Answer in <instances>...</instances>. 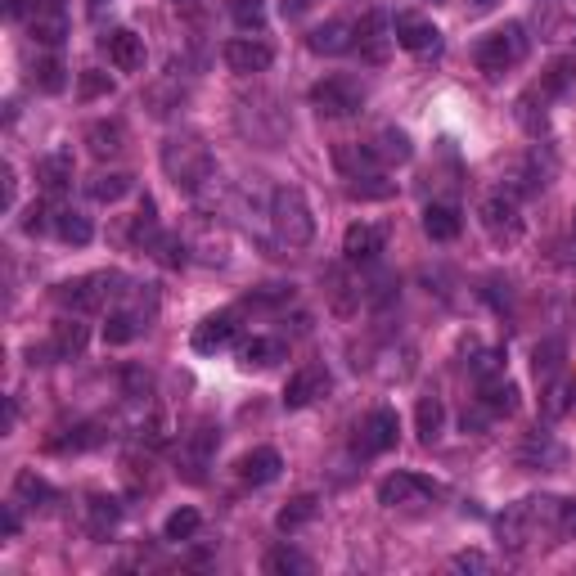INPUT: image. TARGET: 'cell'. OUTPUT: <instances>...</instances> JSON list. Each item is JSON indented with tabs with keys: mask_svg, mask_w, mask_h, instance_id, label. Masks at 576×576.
<instances>
[{
	"mask_svg": "<svg viewBox=\"0 0 576 576\" xmlns=\"http://www.w3.org/2000/svg\"><path fill=\"white\" fill-rule=\"evenodd\" d=\"M0 527H5V536H18V513L5 509V513H0Z\"/></svg>",
	"mask_w": 576,
	"mask_h": 576,
	"instance_id": "49",
	"label": "cell"
},
{
	"mask_svg": "<svg viewBox=\"0 0 576 576\" xmlns=\"http://www.w3.org/2000/svg\"><path fill=\"white\" fill-rule=\"evenodd\" d=\"M563 356H567V347L558 338H545V342H536V351H531V369H536V378L540 383H549V378L563 369Z\"/></svg>",
	"mask_w": 576,
	"mask_h": 576,
	"instance_id": "30",
	"label": "cell"
},
{
	"mask_svg": "<svg viewBox=\"0 0 576 576\" xmlns=\"http://www.w3.org/2000/svg\"><path fill=\"white\" fill-rule=\"evenodd\" d=\"M41 9H63V0H36Z\"/></svg>",
	"mask_w": 576,
	"mask_h": 576,
	"instance_id": "53",
	"label": "cell"
},
{
	"mask_svg": "<svg viewBox=\"0 0 576 576\" xmlns=\"http://www.w3.org/2000/svg\"><path fill=\"white\" fill-rule=\"evenodd\" d=\"M122 140H126L122 122H90V126H86V149L95 153L99 162H104V158H117V153H122Z\"/></svg>",
	"mask_w": 576,
	"mask_h": 576,
	"instance_id": "20",
	"label": "cell"
},
{
	"mask_svg": "<svg viewBox=\"0 0 576 576\" xmlns=\"http://www.w3.org/2000/svg\"><path fill=\"white\" fill-rule=\"evenodd\" d=\"M441 495L437 482H428V477L419 473H392L378 482V504H387V509H414V504H432Z\"/></svg>",
	"mask_w": 576,
	"mask_h": 576,
	"instance_id": "8",
	"label": "cell"
},
{
	"mask_svg": "<svg viewBox=\"0 0 576 576\" xmlns=\"http://www.w3.org/2000/svg\"><path fill=\"white\" fill-rule=\"evenodd\" d=\"M477 221H482L486 239L495 243V248H513V243H522V212H518V198L513 194H491L482 198V207H477Z\"/></svg>",
	"mask_w": 576,
	"mask_h": 576,
	"instance_id": "5",
	"label": "cell"
},
{
	"mask_svg": "<svg viewBox=\"0 0 576 576\" xmlns=\"http://www.w3.org/2000/svg\"><path fill=\"white\" fill-rule=\"evenodd\" d=\"M266 572H275V576H306V572H311V558L297 554V549H288V545H279V549H270V554H266Z\"/></svg>",
	"mask_w": 576,
	"mask_h": 576,
	"instance_id": "34",
	"label": "cell"
},
{
	"mask_svg": "<svg viewBox=\"0 0 576 576\" xmlns=\"http://www.w3.org/2000/svg\"><path fill=\"white\" fill-rule=\"evenodd\" d=\"M36 180H41L45 189H68L72 185V153L59 149V153H45L41 162H36Z\"/></svg>",
	"mask_w": 576,
	"mask_h": 576,
	"instance_id": "23",
	"label": "cell"
},
{
	"mask_svg": "<svg viewBox=\"0 0 576 576\" xmlns=\"http://www.w3.org/2000/svg\"><path fill=\"white\" fill-rule=\"evenodd\" d=\"M545 459H549V464H558V459H563V450H558L554 441L545 437V432H531L527 446L518 450V464H522V468H540Z\"/></svg>",
	"mask_w": 576,
	"mask_h": 576,
	"instance_id": "33",
	"label": "cell"
},
{
	"mask_svg": "<svg viewBox=\"0 0 576 576\" xmlns=\"http://www.w3.org/2000/svg\"><path fill=\"white\" fill-rule=\"evenodd\" d=\"M468 9H473V14H486V9H495V0H468Z\"/></svg>",
	"mask_w": 576,
	"mask_h": 576,
	"instance_id": "51",
	"label": "cell"
},
{
	"mask_svg": "<svg viewBox=\"0 0 576 576\" xmlns=\"http://www.w3.org/2000/svg\"><path fill=\"white\" fill-rule=\"evenodd\" d=\"M311 104H315V113H324V117H351L365 104V90L351 77H324L311 86Z\"/></svg>",
	"mask_w": 576,
	"mask_h": 576,
	"instance_id": "7",
	"label": "cell"
},
{
	"mask_svg": "<svg viewBox=\"0 0 576 576\" xmlns=\"http://www.w3.org/2000/svg\"><path fill=\"white\" fill-rule=\"evenodd\" d=\"M423 230H428V239L450 243L459 234V212L450 203H428L423 207Z\"/></svg>",
	"mask_w": 576,
	"mask_h": 576,
	"instance_id": "24",
	"label": "cell"
},
{
	"mask_svg": "<svg viewBox=\"0 0 576 576\" xmlns=\"http://www.w3.org/2000/svg\"><path fill=\"white\" fill-rule=\"evenodd\" d=\"M374 153L383 162H410V135L405 131H396V126H387V131H378V144H374Z\"/></svg>",
	"mask_w": 576,
	"mask_h": 576,
	"instance_id": "37",
	"label": "cell"
},
{
	"mask_svg": "<svg viewBox=\"0 0 576 576\" xmlns=\"http://www.w3.org/2000/svg\"><path fill=\"white\" fill-rule=\"evenodd\" d=\"M473 59L486 77H504L509 68H518V63L527 59V27L504 23V27H495V32H486L482 41H477Z\"/></svg>",
	"mask_w": 576,
	"mask_h": 576,
	"instance_id": "4",
	"label": "cell"
},
{
	"mask_svg": "<svg viewBox=\"0 0 576 576\" xmlns=\"http://www.w3.org/2000/svg\"><path fill=\"white\" fill-rule=\"evenodd\" d=\"M54 234H59L63 243H72V248H86V243L95 239V225H90V216L63 207V212H54Z\"/></svg>",
	"mask_w": 576,
	"mask_h": 576,
	"instance_id": "25",
	"label": "cell"
},
{
	"mask_svg": "<svg viewBox=\"0 0 576 576\" xmlns=\"http://www.w3.org/2000/svg\"><path fill=\"white\" fill-rule=\"evenodd\" d=\"M500 351H482V356H477L473 360V369H477V378H495V374H500Z\"/></svg>",
	"mask_w": 576,
	"mask_h": 576,
	"instance_id": "46",
	"label": "cell"
},
{
	"mask_svg": "<svg viewBox=\"0 0 576 576\" xmlns=\"http://www.w3.org/2000/svg\"><path fill=\"white\" fill-rule=\"evenodd\" d=\"M50 225H54V216L45 212V203H32V207H27V216H23V230H27V234H45Z\"/></svg>",
	"mask_w": 576,
	"mask_h": 576,
	"instance_id": "44",
	"label": "cell"
},
{
	"mask_svg": "<svg viewBox=\"0 0 576 576\" xmlns=\"http://www.w3.org/2000/svg\"><path fill=\"white\" fill-rule=\"evenodd\" d=\"M455 567H459V572H486L491 558H486V554H455Z\"/></svg>",
	"mask_w": 576,
	"mask_h": 576,
	"instance_id": "47",
	"label": "cell"
},
{
	"mask_svg": "<svg viewBox=\"0 0 576 576\" xmlns=\"http://www.w3.org/2000/svg\"><path fill=\"white\" fill-rule=\"evenodd\" d=\"M234 333H239V320H234V311H221V315H207L203 324L194 329V351H221L234 342Z\"/></svg>",
	"mask_w": 576,
	"mask_h": 576,
	"instance_id": "17",
	"label": "cell"
},
{
	"mask_svg": "<svg viewBox=\"0 0 576 576\" xmlns=\"http://www.w3.org/2000/svg\"><path fill=\"white\" fill-rule=\"evenodd\" d=\"M131 189H135L131 171H104V176L90 180V198H95V203H117V198H126Z\"/></svg>",
	"mask_w": 576,
	"mask_h": 576,
	"instance_id": "29",
	"label": "cell"
},
{
	"mask_svg": "<svg viewBox=\"0 0 576 576\" xmlns=\"http://www.w3.org/2000/svg\"><path fill=\"white\" fill-rule=\"evenodd\" d=\"M131 243H144V248L158 243V212H153L149 198L140 203V212H135V221H131Z\"/></svg>",
	"mask_w": 576,
	"mask_h": 576,
	"instance_id": "38",
	"label": "cell"
},
{
	"mask_svg": "<svg viewBox=\"0 0 576 576\" xmlns=\"http://www.w3.org/2000/svg\"><path fill=\"white\" fill-rule=\"evenodd\" d=\"M86 5H90V9H99V5H104V0H86Z\"/></svg>",
	"mask_w": 576,
	"mask_h": 576,
	"instance_id": "54",
	"label": "cell"
},
{
	"mask_svg": "<svg viewBox=\"0 0 576 576\" xmlns=\"http://www.w3.org/2000/svg\"><path fill=\"white\" fill-rule=\"evenodd\" d=\"M225 63H230V72L248 77V72H266L275 63V50L257 36H234V41H225Z\"/></svg>",
	"mask_w": 576,
	"mask_h": 576,
	"instance_id": "10",
	"label": "cell"
},
{
	"mask_svg": "<svg viewBox=\"0 0 576 576\" xmlns=\"http://www.w3.org/2000/svg\"><path fill=\"white\" fill-rule=\"evenodd\" d=\"M32 81L45 90V95H59V90L68 86V77H63V63H59V59H41V63H36V68H32Z\"/></svg>",
	"mask_w": 576,
	"mask_h": 576,
	"instance_id": "40",
	"label": "cell"
},
{
	"mask_svg": "<svg viewBox=\"0 0 576 576\" xmlns=\"http://www.w3.org/2000/svg\"><path fill=\"white\" fill-rule=\"evenodd\" d=\"M198 527H203L198 509H176V513L167 518V527H162V536H167V540H189Z\"/></svg>",
	"mask_w": 576,
	"mask_h": 576,
	"instance_id": "41",
	"label": "cell"
},
{
	"mask_svg": "<svg viewBox=\"0 0 576 576\" xmlns=\"http://www.w3.org/2000/svg\"><path fill=\"white\" fill-rule=\"evenodd\" d=\"M572 81H576V59H572V54H558V59L549 63L545 72H540L536 95H540V99H558L567 86H572Z\"/></svg>",
	"mask_w": 576,
	"mask_h": 576,
	"instance_id": "22",
	"label": "cell"
},
{
	"mask_svg": "<svg viewBox=\"0 0 576 576\" xmlns=\"http://www.w3.org/2000/svg\"><path fill=\"white\" fill-rule=\"evenodd\" d=\"M230 14L239 27H248V32H257L261 23H266V5L261 0H230Z\"/></svg>",
	"mask_w": 576,
	"mask_h": 576,
	"instance_id": "42",
	"label": "cell"
},
{
	"mask_svg": "<svg viewBox=\"0 0 576 576\" xmlns=\"http://www.w3.org/2000/svg\"><path fill=\"white\" fill-rule=\"evenodd\" d=\"M572 234H576V221H572Z\"/></svg>",
	"mask_w": 576,
	"mask_h": 576,
	"instance_id": "55",
	"label": "cell"
},
{
	"mask_svg": "<svg viewBox=\"0 0 576 576\" xmlns=\"http://www.w3.org/2000/svg\"><path fill=\"white\" fill-rule=\"evenodd\" d=\"M5 14L18 18V14H23V0H5Z\"/></svg>",
	"mask_w": 576,
	"mask_h": 576,
	"instance_id": "52",
	"label": "cell"
},
{
	"mask_svg": "<svg viewBox=\"0 0 576 576\" xmlns=\"http://www.w3.org/2000/svg\"><path fill=\"white\" fill-rule=\"evenodd\" d=\"M270 225H275V239L284 248H306L315 239V216H311V203L297 185H279L270 194Z\"/></svg>",
	"mask_w": 576,
	"mask_h": 576,
	"instance_id": "3",
	"label": "cell"
},
{
	"mask_svg": "<svg viewBox=\"0 0 576 576\" xmlns=\"http://www.w3.org/2000/svg\"><path fill=\"white\" fill-rule=\"evenodd\" d=\"M144 324H149V315H144V311H113V315H108V324H104V342H108V347H126Z\"/></svg>",
	"mask_w": 576,
	"mask_h": 576,
	"instance_id": "26",
	"label": "cell"
},
{
	"mask_svg": "<svg viewBox=\"0 0 576 576\" xmlns=\"http://www.w3.org/2000/svg\"><path fill=\"white\" fill-rule=\"evenodd\" d=\"M14 491L23 495V500H32V504H50L54 500V486L45 482V477H36L32 468H23V473L14 477Z\"/></svg>",
	"mask_w": 576,
	"mask_h": 576,
	"instance_id": "39",
	"label": "cell"
},
{
	"mask_svg": "<svg viewBox=\"0 0 576 576\" xmlns=\"http://www.w3.org/2000/svg\"><path fill=\"white\" fill-rule=\"evenodd\" d=\"M482 405L491 414H513L518 410V387L509 383V378H482Z\"/></svg>",
	"mask_w": 576,
	"mask_h": 576,
	"instance_id": "27",
	"label": "cell"
},
{
	"mask_svg": "<svg viewBox=\"0 0 576 576\" xmlns=\"http://www.w3.org/2000/svg\"><path fill=\"white\" fill-rule=\"evenodd\" d=\"M315 509H320V500L315 495H293V500L279 509V518H275V527L279 531H297V527H306V522L315 518Z\"/></svg>",
	"mask_w": 576,
	"mask_h": 576,
	"instance_id": "32",
	"label": "cell"
},
{
	"mask_svg": "<svg viewBox=\"0 0 576 576\" xmlns=\"http://www.w3.org/2000/svg\"><path fill=\"white\" fill-rule=\"evenodd\" d=\"M396 432H401L396 414H392V410H374L365 423H360L356 450H360V455H383V450H392V446H396Z\"/></svg>",
	"mask_w": 576,
	"mask_h": 576,
	"instance_id": "12",
	"label": "cell"
},
{
	"mask_svg": "<svg viewBox=\"0 0 576 576\" xmlns=\"http://www.w3.org/2000/svg\"><path fill=\"white\" fill-rule=\"evenodd\" d=\"M27 32H32V41H41V45H50V50H54V45H63V36H68V18H63V9H41V5H36Z\"/></svg>",
	"mask_w": 576,
	"mask_h": 576,
	"instance_id": "21",
	"label": "cell"
},
{
	"mask_svg": "<svg viewBox=\"0 0 576 576\" xmlns=\"http://www.w3.org/2000/svg\"><path fill=\"white\" fill-rule=\"evenodd\" d=\"M392 23H387L383 14H365L356 23V41H351V50H360V59L365 63H383L387 50H392Z\"/></svg>",
	"mask_w": 576,
	"mask_h": 576,
	"instance_id": "9",
	"label": "cell"
},
{
	"mask_svg": "<svg viewBox=\"0 0 576 576\" xmlns=\"http://www.w3.org/2000/svg\"><path fill=\"white\" fill-rule=\"evenodd\" d=\"M333 162H338V171H342L347 180L374 176V171L383 167V158H378L374 149H360V144H338V149H333Z\"/></svg>",
	"mask_w": 576,
	"mask_h": 576,
	"instance_id": "19",
	"label": "cell"
},
{
	"mask_svg": "<svg viewBox=\"0 0 576 576\" xmlns=\"http://www.w3.org/2000/svg\"><path fill=\"white\" fill-rule=\"evenodd\" d=\"M153 248H158L162 266H185V243H180L176 234H158V243H153Z\"/></svg>",
	"mask_w": 576,
	"mask_h": 576,
	"instance_id": "43",
	"label": "cell"
},
{
	"mask_svg": "<svg viewBox=\"0 0 576 576\" xmlns=\"http://www.w3.org/2000/svg\"><path fill=\"white\" fill-rule=\"evenodd\" d=\"M104 54H108V63H113L117 72H140L144 68V41L135 32H126V27H117V32L104 36Z\"/></svg>",
	"mask_w": 576,
	"mask_h": 576,
	"instance_id": "15",
	"label": "cell"
},
{
	"mask_svg": "<svg viewBox=\"0 0 576 576\" xmlns=\"http://www.w3.org/2000/svg\"><path fill=\"white\" fill-rule=\"evenodd\" d=\"M113 284H122V275H117V270H99V275H77V279H68V284H59L54 297H59L72 315H90L117 293Z\"/></svg>",
	"mask_w": 576,
	"mask_h": 576,
	"instance_id": "6",
	"label": "cell"
},
{
	"mask_svg": "<svg viewBox=\"0 0 576 576\" xmlns=\"http://www.w3.org/2000/svg\"><path fill=\"white\" fill-rule=\"evenodd\" d=\"M14 189H18V180H14V167H5V207H14Z\"/></svg>",
	"mask_w": 576,
	"mask_h": 576,
	"instance_id": "50",
	"label": "cell"
},
{
	"mask_svg": "<svg viewBox=\"0 0 576 576\" xmlns=\"http://www.w3.org/2000/svg\"><path fill=\"white\" fill-rule=\"evenodd\" d=\"M441 419H446V410H441L437 396H419V405H414V428H419V441H437L441 437Z\"/></svg>",
	"mask_w": 576,
	"mask_h": 576,
	"instance_id": "31",
	"label": "cell"
},
{
	"mask_svg": "<svg viewBox=\"0 0 576 576\" xmlns=\"http://www.w3.org/2000/svg\"><path fill=\"white\" fill-rule=\"evenodd\" d=\"M329 369L324 365H306V369H297L293 378H288V387H284V405L288 410H302V405H311V401H320L324 392H329Z\"/></svg>",
	"mask_w": 576,
	"mask_h": 576,
	"instance_id": "11",
	"label": "cell"
},
{
	"mask_svg": "<svg viewBox=\"0 0 576 576\" xmlns=\"http://www.w3.org/2000/svg\"><path fill=\"white\" fill-rule=\"evenodd\" d=\"M86 347V324L72 315V320H59L54 324V342L45 347V356H77Z\"/></svg>",
	"mask_w": 576,
	"mask_h": 576,
	"instance_id": "28",
	"label": "cell"
},
{
	"mask_svg": "<svg viewBox=\"0 0 576 576\" xmlns=\"http://www.w3.org/2000/svg\"><path fill=\"white\" fill-rule=\"evenodd\" d=\"M104 90H113V81H108L104 72H95V68H86V72H81V95H86V99L104 95Z\"/></svg>",
	"mask_w": 576,
	"mask_h": 576,
	"instance_id": "45",
	"label": "cell"
},
{
	"mask_svg": "<svg viewBox=\"0 0 576 576\" xmlns=\"http://www.w3.org/2000/svg\"><path fill=\"white\" fill-rule=\"evenodd\" d=\"M243 365H257V369H266V365H275V360H284V342L279 338H252V342H243Z\"/></svg>",
	"mask_w": 576,
	"mask_h": 576,
	"instance_id": "35",
	"label": "cell"
},
{
	"mask_svg": "<svg viewBox=\"0 0 576 576\" xmlns=\"http://www.w3.org/2000/svg\"><path fill=\"white\" fill-rule=\"evenodd\" d=\"M567 396H572V392H567V383H554V387H549L545 410H549V414H563V410H567Z\"/></svg>",
	"mask_w": 576,
	"mask_h": 576,
	"instance_id": "48",
	"label": "cell"
},
{
	"mask_svg": "<svg viewBox=\"0 0 576 576\" xmlns=\"http://www.w3.org/2000/svg\"><path fill=\"white\" fill-rule=\"evenodd\" d=\"M117 518H122V504H117L113 495H90V531H95V536L113 531Z\"/></svg>",
	"mask_w": 576,
	"mask_h": 576,
	"instance_id": "36",
	"label": "cell"
},
{
	"mask_svg": "<svg viewBox=\"0 0 576 576\" xmlns=\"http://www.w3.org/2000/svg\"><path fill=\"white\" fill-rule=\"evenodd\" d=\"M563 500L554 495H527V500L509 504V509L495 518V536L509 554H522L527 545H536L540 536H558V522H563Z\"/></svg>",
	"mask_w": 576,
	"mask_h": 576,
	"instance_id": "1",
	"label": "cell"
},
{
	"mask_svg": "<svg viewBox=\"0 0 576 576\" xmlns=\"http://www.w3.org/2000/svg\"><path fill=\"white\" fill-rule=\"evenodd\" d=\"M279 468H284L279 450L275 446H257V450H248V455H239L234 473H239L243 482H252V486H266V482H275V477H279Z\"/></svg>",
	"mask_w": 576,
	"mask_h": 576,
	"instance_id": "16",
	"label": "cell"
},
{
	"mask_svg": "<svg viewBox=\"0 0 576 576\" xmlns=\"http://www.w3.org/2000/svg\"><path fill=\"white\" fill-rule=\"evenodd\" d=\"M162 171L171 176V185L185 189V194H198L203 185L216 180V158L198 135H171L162 144Z\"/></svg>",
	"mask_w": 576,
	"mask_h": 576,
	"instance_id": "2",
	"label": "cell"
},
{
	"mask_svg": "<svg viewBox=\"0 0 576 576\" xmlns=\"http://www.w3.org/2000/svg\"><path fill=\"white\" fill-rule=\"evenodd\" d=\"M351 41H356V27L342 23V18H329V23L311 27V36H306V45H311L315 54H342V50H351Z\"/></svg>",
	"mask_w": 576,
	"mask_h": 576,
	"instance_id": "18",
	"label": "cell"
},
{
	"mask_svg": "<svg viewBox=\"0 0 576 576\" xmlns=\"http://www.w3.org/2000/svg\"><path fill=\"white\" fill-rule=\"evenodd\" d=\"M392 36H396V45H405V50H414V54H428V50H437V45H441V32L428 23V18H419V14H396L392 18Z\"/></svg>",
	"mask_w": 576,
	"mask_h": 576,
	"instance_id": "13",
	"label": "cell"
},
{
	"mask_svg": "<svg viewBox=\"0 0 576 576\" xmlns=\"http://www.w3.org/2000/svg\"><path fill=\"white\" fill-rule=\"evenodd\" d=\"M383 239L387 234L378 230V225H351L347 234H342V257L351 261V266H369V261L378 257V252H383Z\"/></svg>",
	"mask_w": 576,
	"mask_h": 576,
	"instance_id": "14",
	"label": "cell"
}]
</instances>
